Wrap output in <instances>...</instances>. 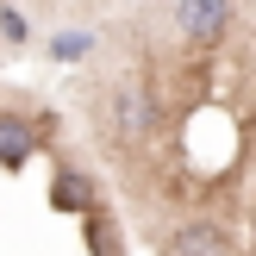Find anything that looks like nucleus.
I'll return each mask as SVG.
<instances>
[{"label": "nucleus", "instance_id": "obj_1", "mask_svg": "<svg viewBox=\"0 0 256 256\" xmlns=\"http://www.w3.org/2000/svg\"><path fill=\"white\" fill-rule=\"evenodd\" d=\"M156 125H162V112H156V88L150 82H119L112 88V132L119 138H138L144 144Z\"/></svg>", "mask_w": 256, "mask_h": 256}, {"label": "nucleus", "instance_id": "obj_2", "mask_svg": "<svg viewBox=\"0 0 256 256\" xmlns=\"http://www.w3.org/2000/svg\"><path fill=\"white\" fill-rule=\"evenodd\" d=\"M175 32L188 44H219L232 32V0H175Z\"/></svg>", "mask_w": 256, "mask_h": 256}, {"label": "nucleus", "instance_id": "obj_3", "mask_svg": "<svg viewBox=\"0 0 256 256\" xmlns=\"http://www.w3.org/2000/svg\"><path fill=\"white\" fill-rule=\"evenodd\" d=\"M169 256H232V238H225L219 219H182L169 238H162Z\"/></svg>", "mask_w": 256, "mask_h": 256}, {"label": "nucleus", "instance_id": "obj_4", "mask_svg": "<svg viewBox=\"0 0 256 256\" xmlns=\"http://www.w3.org/2000/svg\"><path fill=\"white\" fill-rule=\"evenodd\" d=\"M38 138L44 132H38L25 112H0V169H19V162L38 150Z\"/></svg>", "mask_w": 256, "mask_h": 256}, {"label": "nucleus", "instance_id": "obj_5", "mask_svg": "<svg viewBox=\"0 0 256 256\" xmlns=\"http://www.w3.org/2000/svg\"><path fill=\"white\" fill-rule=\"evenodd\" d=\"M50 200H56L62 212H94V182H88L82 169H62L56 188H50Z\"/></svg>", "mask_w": 256, "mask_h": 256}, {"label": "nucleus", "instance_id": "obj_6", "mask_svg": "<svg viewBox=\"0 0 256 256\" xmlns=\"http://www.w3.org/2000/svg\"><path fill=\"white\" fill-rule=\"evenodd\" d=\"M82 50H94V38H82V32H75V38H56V56H82Z\"/></svg>", "mask_w": 256, "mask_h": 256}]
</instances>
